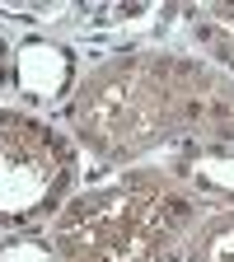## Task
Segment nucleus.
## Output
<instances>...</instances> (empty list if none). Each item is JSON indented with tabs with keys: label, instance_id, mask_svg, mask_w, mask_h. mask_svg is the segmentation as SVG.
Listing matches in <instances>:
<instances>
[{
	"label": "nucleus",
	"instance_id": "1",
	"mask_svg": "<svg viewBox=\"0 0 234 262\" xmlns=\"http://www.w3.org/2000/svg\"><path fill=\"white\" fill-rule=\"evenodd\" d=\"M66 117L103 164H131L174 141H202L197 155H220L234 145V80L187 52H122L75 80Z\"/></svg>",
	"mask_w": 234,
	"mask_h": 262
},
{
	"label": "nucleus",
	"instance_id": "2",
	"mask_svg": "<svg viewBox=\"0 0 234 262\" xmlns=\"http://www.w3.org/2000/svg\"><path fill=\"white\" fill-rule=\"evenodd\" d=\"M202 206L183 169L141 164L66 202L47 229L56 262H183Z\"/></svg>",
	"mask_w": 234,
	"mask_h": 262
},
{
	"label": "nucleus",
	"instance_id": "3",
	"mask_svg": "<svg viewBox=\"0 0 234 262\" xmlns=\"http://www.w3.org/2000/svg\"><path fill=\"white\" fill-rule=\"evenodd\" d=\"M75 196V145L33 113L0 108V229L52 225Z\"/></svg>",
	"mask_w": 234,
	"mask_h": 262
},
{
	"label": "nucleus",
	"instance_id": "4",
	"mask_svg": "<svg viewBox=\"0 0 234 262\" xmlns=\"http://www.w3.org/2000/svg\"><path fill=\"white\" fill-rule=\"evenodd\" d=\"M183 262H234V206H216L197 215Z\"/></svg>",
	"mask_w": 234,
	"mask_h": 262
},
{
	"label": "nucleus",
	"instance_id": "5",
	"mask_svg": "<svg viewBox=\"0 0 234 262\" xmlns=\"http://www.w3.org/2000/svg\"><path fill=\"white\" fill-rule=\"evenodd\" d=\"M183 178H187L192 192H220V196L234 202V155L229 150H220V155H192Z\"/></svg>",
	"mask_w": 234,
	"mask_h": 262
},
{
	"label": "nucleus",
	"instance_id": "6",
	"mask_svg": "<svg viewBox=\"0 0 234 262\" xmlns=\"http://www.w3.org/2000/svg\"><path fill=\"white\" fill-rule=\"evenodd\" d=\"M192 28L206 38V47L234 71V5H206L202 14L192 19Z\"/></svg>",
	"mask_w": 234,
	"mask_h": 262
},
{
	"label": "nucleus",
	"instance_id": "7",
	"mask_svg": "<svg viewBox=\"0 0 234 262\" xmlns=\"http://www.w3.org/2000/svg\"><path fill=\"white\" fill-rule=\"evenodd\" d=\"M5 61H10V52H5V42H0V75H5Z\"/></svg>",
	"mask_w": 234,
	"mask_h": 262
}]
</instances>
